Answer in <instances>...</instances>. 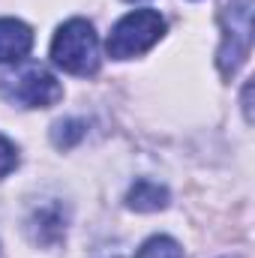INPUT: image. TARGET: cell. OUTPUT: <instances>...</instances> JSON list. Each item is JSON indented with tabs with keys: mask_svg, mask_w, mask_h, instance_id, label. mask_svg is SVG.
<instances>
[{
	"mask_svg": "<svg viewBox=\"0 0 255 258\" xmlns=\"http://www.w3.org/2000/svg\"><path fill=\"white\" fill-rule=\"evenodd\" d=\"M51 60L69 75H96L99 69V39L90 21L72 18L57 27L51 39Z\"/></svg>",
	"mask_w": 255,
	"mask_h": 258,
	"instance_id": "obj_1",
	"label": "cell"
},
{
	"mask_svg": "<svg viewBox=\"0 0 255 258\" xmlns=\"http://www.w3.org/2000/svg\"><path fill=\"white\" fill-rule=\"evenodd\" d=\"M162 33H165V18L156 9H135L111 27L105 48L114 60H129L153 48L162 39Z\"/></svg>",
	"mask_w": 255,
	"mask_h": 258,
	"instance_id": "obj_2",
	"label": "cell"
},
{
	"mask_svg": "<svg viewBox=\"0 0 255 258\" xmlns=\"http://www.w3.org/2000/svg\"><path fill=\"white\" fill-rule=\"evenodd\" d=\"M222 45L216 51V66L222 78H231L246 63L252 48V0H231L222 15Z\"/></svg>",
	"mask_w": 255,
	"mask_h": 258,
	"instance_id": "obj_3",
	"label": "cell"
},
{
	"mask_svg": "<svg viewBox=\"0 0 255 258\" xmlns=\"http://www.w3.org/2000/svg\"><path fill=\"white\" fill-rule=\"evenodd\" d=\"M0 93L24 108H48L63 96V87L45 66L27 63L12 75H0Z\"/></svg>",
	"mask_w": 255,
	"mask_h": 258,
	"instance_id": "obj_4",
	"label": "cell"
},
{
	"mask_svg": "<svg viewBox=\"0 0 255 258\" xmlns=\"http://www.w3.org/2000/svg\"><path fill=\"white\" fill-rule=\"evenodd\" d=\"M66 222H69V213L60 201H45L39 207L30 210L24 228H27V237L36 243V246H57L66 234Z\"/></svg>",
	"mask_w": 255,
	"mask_h": 258,
	"instance_id": "obj_5",
	"label": "cell"
},
{
	"mask_svg": "<svg viewBox=\"0 0 255 258\" xmlns=\"http://www.w3.org/2000/svg\"><path fill=\"white\" fill-rule=\"evenodd\" d=\"M33 45V30L18 18H0V63H18Z\"/></svg>",
	"mask_w": 255,
	"mask_h": 258,
	"instance_id": "obj_6",
	"label": "cell"
},
{
	"mask_svg": "<svg viewBox=\"0 0 255 258\" xmlns=\"http://www.w3.org/2000/svg\"><path fill=\"white\" fill-rule=\"evenodd\" d=\"M126 204L138 213H153L168 204V189L153 180H135L126 192Z\"/></svg>",
	"mask_w": 255,
	"mask_h": 258,
	"instance_id": "obj_7",
	"label": "cell"
},
{
	"mask_svg": "<svg viewBox=\"0 0 255 258\" xmlns=\"http://www.w3.org/2000/svg\"><path fill=\"white\" fill-rule=\"evenodd\" d=\"M135 258H183V249H180V243H177L174 237H168V234H153L150 240L141 243V249H138Z\"/></svg>",
	"mask_w": 255,
	"mask_h": 258,
	"instance_id": "obj_8",
	"label": "cell"
},
{
	"mask_svg": "<svg viewBox=\"0 0 255 258\" xmlns=\"http://www.w3.org/2000/svg\"><path fill=\"white\" fill-rule=\"evenodd\" d=\"M84 132H87V123H84V120L66 117V120H60V123H54V129H51V141H54L57 147L69 150V147H75V144L84 138Z\"/></svg>",
	"mask_w": 255,
	"mask_h": 258,
	"instance_id": "obj_9",
	"label": "cell"
},
{
	"mask_svg": "<svg viewBox=\"0 0 255 258\" xmlns=\"http://www.w3.org/2000/svg\"><path fill=\"white\" fill-rule=\"evenodd\" d=\"M15 165H18V153H15V147H12V141L0 135V180H3Z\"/></svg>",
	"mask_w": 255,
	"mask_h": 258,
	"instance_id": "obj_10",
	"label": "cell"
},
{
	"mask_svg": "<svg viewBox=\"0 0 255 258\" xmlns=\"http://www.w3.org/2000/svg\"><path fill=\"white\" fill-rule=\"evenodd\" d=\"M252 84H246L243 87V111H246V120H252Z\"/></svg>",
	"mask_w": 255,
	"mask_h": 258,
	"instance_id": "obj_11",
	"label": "cell"
},
{
	"mask_svg": "<svg viewBox=\"0 0 255 258\" xmlns=\"http://www.w3.org/2000/svg\"><path fill=\"white\" fill-rule=\"evenodd\" d=\"M129 3H135V0H129Z\"/></svg>",
	"mask_w": 255,
	"mask_h": 258,
	"instance_id": "obj_12",
	"label": "cell"
}]
</instances>
